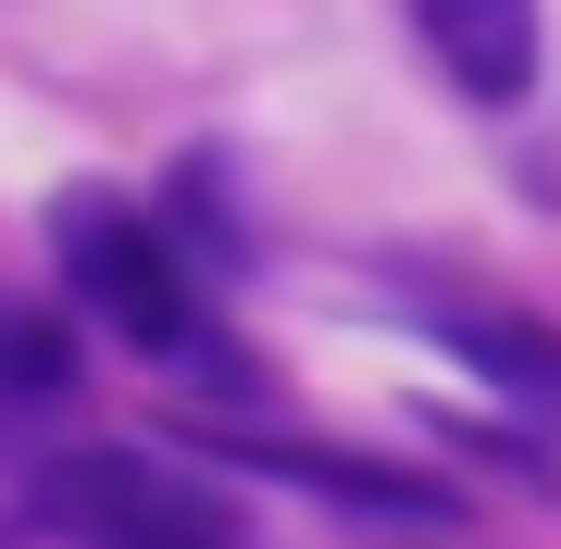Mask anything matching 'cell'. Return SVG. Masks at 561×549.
Returning a JSON list of instances; mask_svg holds the SVG:
<instances>
[{"mask_svg":"<svg viewBox=\"0 0 561 549\" xmlns=\"http://www.w3.org/2000/svg\"><path fill=\"white\" fill-rule=\"evenodd\" d=\"M50 250H62V287H76V300L101 312L125 350H150V363H213V325H201V300H187L175 250L150 238L138 201L76 187V201L50 213ZM213 375H225V363H213Z\"/></svg>","mask_w":561,"mask_h":549,"instance_id":"1","label":"cell"},{"mask_svg":"<svg viewBox=\"0 0 561 549\" xmlns=\"http://www.w3.org/2000/svg\"><path fill=\"white\" fill-rule=\"evenodd\" d=\"M424 62L461 88L474 113H524V88H537V0H400Z\"/></svg>","mask_w":561,"mask_h":549,"instance_id":"2","label":"cell"},{"mask_svg":"<svg viewBox=\"0 0 561 549\" xmlns=\"http://www.w3.org/2000/svg\"><path fill=\"white\" fill-rule=\"evenodd\" d=\"M424 325H437V338L461 350V363L500 387V400H537V412H561V338H549V325H524L512 300H437Z\"/></svg>","mask_w":561,"mask_h":549,"instance_id":"3","label":"cell"},{"mask_svg":"<svg viewBox=\"0 0 561 549\" xmlns=\"http://www.w3.org/2000/svg\"><path fill=\"white\" fill-rule=\"evenodd\" d=\"M62 375H76L62 325H50V312H25V300H0V400H50Z\"/></svg>","mask_w":561,"mask_h":549,"instance_id":"4","label":"cell"},{"mask_svg":"<svg viewBox=\"0 0 561 549\" xmlns=\"http://www.w3.org/2000/svg\"><path fill=\"white\" fill-rule=\"evenodd\" d=\"M524 187H537V201L561 213V125H549V138H537V150H524Z\"/></svg>","mask_w":561,"mask_h":549,"instance_id":"5","label":"cell"},{"mask_svg":"<svg viewBox=\"0 0 561 549\" xmlns=\"http://www.w3.org/2000/svg\"><path fill=\"white\" fill-rule=\"evenodd\" d=\"M213 549H250V537H213Z\"/></svg>","mask_w":561,"mask_h":549,"instance_id":"6","label":"cell"}]
</instances>
